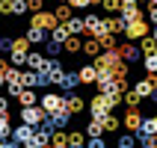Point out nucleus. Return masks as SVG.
I'll return each instance as SVG.
<instances>
[{
    "instance_id": "11",
    "label": "nucleus",
    "mask_w": 157,
    "mask_h": 148,
    "mask_svg": "<svg viewBox=\"0 0 157 148\" xmlns=\"http://www.w3.org/2000/svg\"><path fill=\"white\" fill-rule=\"evenodd\" d=\"M77 74H80V83L83 86H92V83H98V65L95 62H89V65H83V68H77Z\"/></svg>"
},
{
    "instance_id": "5",
    "label": "nucleus",
    "mask_w": 157,
    "mask_h": 148,
    "mask_svg": "<svg viewBox=\"0 0 157 148\" xmlns=\"http://www.w3.org/2000/svg\"><path fill=\"white\" fill-rule=\"evenodd\" d=\"M44 122L51 124L53 131H65V127H68V122H71V113L62 107V110H56V113H48V119H44Z\"/></svg>"
},
{
    "instance_id": "50",
    "label": "nucleus",
    "mask_w": 157,
    "mask_h": 148,
    "mask_svg": "<svg viewBox=\"0 0 157 148\" xmlns=\"http://www.w3.org/2000/svg\"><path fill=\"white\" fill-rule=\"evenodd\" d=\"M151 36H154V39H157V27H151Z\"/></svg>"
},
{
    "instance_id": "40",
    "label": "nucleus",
    "mask_w": 157,
    "mask_h": 148,
    "mask_svg": "<svg viewBox=\"0 0 157 148\" xmlns=\"http://www.w3.org/2000/svg\"><path fill=\"white\" fill-rule=\"evenodd\" d=\"M140 136V133H136ZM140 145H145V148H157V133H148V136H140Z\"/></svg>"
},
{
    "instance_id": "20",
    "label": "nucleus",
    "mask_w": 157,
    "mask_h": 148,
    "mask_svg": "<svg viewBox=\"0 0 157 148\" xmlns=\"http://www.w3.org/2000/svg\"><path fill=\"white\" fill-rule=\"evenodd\" d=\"M142 101H145V98H142L136 89H128V92H124V107H128V110H136Z\"/></svg>"
},
{
    "instance_id": "41",
    "label": "nucleus",
    "mask_w": 157,
    "mask_h": 148,
    "mask_svg": "<svg viewBox=\"0 0 157 148\" xmlns=\"http://www.w3.org/2000/svg\"><path fill=\"white\" fill-rule=\"evenodd\" d=\"M86 148H107V142H104V136H89Z\"/></svg>"
},
{
    "instance_id": "8",
    "label": "nucleus",
    "mask_w": 157,
    "mask_h": 148,
    "mask_svg": "<svg viewBox=\"0 0 157 148\" xmlns=\"http://www.w3.org/2000/svg\"><path fill=\"white\" fill-rule=\"evenodd\" d=\"M48 65H51V56H44V53H39V51H30V53H27V68L48 71Z\"/></svg>"
},
{
    "instance_id": "19",
    "label": "nucleus",
    "mask_w": 157,
    "mask_h": 148,
    "mask_svg": "<svg viewBox=\"0 0 157 148\" xmlns=\"http://www.w3.org/2000/svg\"><path fill=\"white\" fill-rule=\"evenodd\" d=\"M107 24H110V33H124V30H128V21H124V15H110L107 18Z\"/></svg>"
},
{
    "instance_id": "29",
    "label": "nucleus",
    "mask_w": 157,
    "mask_h": 148,
    "mask_svg": "<svg viewBox=\"0 0 157 148\" xmlns=\"http://www.w3.org/2000/svg\"><path fill=\"white\" fill-rule=\"evenodd\" d=\"M68 27H65V24H59V27H53V30H51V39H53V42H59V44H65V42H68Z\"/></svg>"
},
{
    "instance_id": "23",
    "label": "nucleus",
    "mask_w": 157,
    "mask_h": 148,
    "mask_svg": "<svg viewBox=\"0 0 157 148\" xmlns=\"http://www.w3.org/2000/svg\"><path fill=\"white\" fill-rule=\"evenodd\" d=\"M140 145V136H136V133H122V136H119V142H116V148H136Z\"/></svg>"
},
{
    "instance_id": "37",
    "label": "nucleus",
    "mask_w": 157,
    "mask_h": 148,
    "mask_svg": "<svg viewBox=\"0 0 157 148\" xmlns=\"http://www.w3.org/2000/svg\"><path fill=\"white\" fill-rule=\"evenodd\" d=\"M98 42H101V47H104V51H116V33H107V36H101Z\"/></svg>"
},
{
    "instance_id": "26",
    "label": "nucleus",
    "mask_w": 157,
    "mask_h": 148,
    "mask_svg": "<svg viewBox=\"0 0 157 148\" xmlns=\"http://www.w3.org/2000/svg\"><path fill=\"white\" fill-rule=\"evenodd\" d=\"M71 12H74V6H71L68 0H59V6H56V18H59V24H65V21H68Z\"/></svg>"
},
{
    "instance_id": "44",
    "label": "nucleus",
    "mask_w": 157,
    "mask_h": 148,
    "mask_svg": "<svg viewBox=\"0 0 157 148\" xmlns=\"http://www.w3.org/2000/svg\"><path fill=\"white\" fill-rule=\"evenodd\" d=\"M0 116H9V95H0Z\"/></svg>"
},
{
    "instance_id": "18",
    "label": "nucleus",
    "mask_w": 157,
    "mask_h": 148,
    "mask_svg": "<svg viewBox=\"0 0 157 148\" xmlns=\"http://www.w3.org/2000/svg\"><path fill=\"white\" fill-rule=\"evenodd\" d=\"M86 131H68V148H86Z\"/></svg>"
},
{
    "instance_id": "2",
    "label": "nucleus",
    "mask_w": 157,
    "mask_h": 148,
    "mask_svg": "<svg viewBox=\"0 0 157 148\" xmlns=\"http://www.w3.org/2000/svg\"><path fill=\"white\" fill-rule=\"evenodd\" d=\"M48 119V113H44L42 104H33V107H21V122L33 124V127H39V124Z\"/></svg>"
},
{
    "instance_id": "24",
    "label": "nucleus",
    "mask_w": 157,
    "mask_h": 148,
    "mask_svg": "<svg viewBox=\"0 0 157 148\" xmlns=\"http://www.w3.org/2000/svg\"><path fill=\"white\" fill-rule=\"evenodd\" d=\"M48 148H68V131H53Z\"/></svg>"
},
{
    "instance_id": "39",
    "label": "nucleus",
    "mask_w": 157,
    "mask_h": 148,
    "mask_svg": "<svg viewBox=\"0 0 157 148\" xmlns=\"http://www.w3.org/2000/svg\"><path fill=\"white\" fill-rule=\"evenodd\" d=\"M0 15H15V0H0Z\"/></svg>"
},
{
    "instance_id": "13",
    "label": "nucleus",
    "mask_w": 157,
    "mask_h": 148,
    "mask_svg": "<svg viewBox=\"0 0 157 148\" xmlns=\"http://www.w3.org/2000/svg\"><path fill=\"white\" fill-rule=\"evenodd\" d=\"M122 15H124V21H128V24H133V21H142V18H145V12H142L140 3H124Z\"/></svg>"
},
{
    "instance_id": "9",
    "label": "nucleus",
    "mask_w": 157,
    "mask_h": 148,
    "mask_svg": "<svg viewBox=\"0 0 157 148\" xmlns=\"http://www.w3.org/2000/svg\"><path fill=\"white\" fill-rule=\"evenodd\" d=\"M62 95H65V110H68L71 116H80L83 110H86V101H83L80 95H74V92H62Z\"/></svg>"
},
{
    "instance_id": "43",
    "label": "nucleus",
    "mask_w": 157,
    "mask_h": 148,
    "mask_svg": "<svg viewBox=\"0 0 157 148\" xmlns=\"http://www.w3.org/2000/svg\"><path fill=\"white\" fill-rule=\"evenodd\" d=\"M145 15H148V21L157 27V3H148V12H145Z\"/></svg>"
},
{
    "instance_id": "28",
    "label": "nucleus",
    "mask_w": 157,
    "mask_h": 148,
    "mask_svg": "<svg viewBox=\"0 0 157 148\" xmlns=\"http://www.w3.org/2000/svg\"><path fill=\"white\" fill-rule=\"evenodd\" d=\"M148 133H157V116H145L140 127V136H148Z\"/></svg>"
},
{
    "instance_id": "10",
    "label": "nucleus",
    "mask_w": 157,
    "mask_h": 148,
    "mask_svg": "<svg viewBox=\"0 0 157 148\" xmlns=\"http://www.w3.org/2000/svg\"><path fill=\"white\" fill-rule=\"evenodd\" d=\"M33 133H36V127H33V124H27V122H18L15 127H12V139H15L18 145H24V142L30 139Z\"/></svg>"
},
{
    "instance_id": "17",
    "label": "nucleus",
    "mask_w": 157,
    "mask_h": 148,
    "mask_svg": "<svg viewBox=\"0 0 157 148\" xmlns=\"http://www.w3.org/2000/svg\"><path fill=\"white\" fill-rule=\"evenodd\" d=\"M101 51H104V47H101V42H98L95 36H92V39H86V42H83V53H86L89 59H95V56H101Z\"/></svg>"
},
{
    "instance_id": "34",
    "label": "nucleus",
    "mask_w": 157,
    "mask_h": 148,
    "mask_svg": "<svg viewBox=\"0 0 157 148\" xmlns=\"http://www.w3.org/2000/svg\"><path fill=\"white\" fill-rule=\"evenodd\" d=\"M122 119H119V116H116V113H110V116H104V127H107V131H119V127H122Z\"/></svg>"
},
{
    "instance_id": "22",
    "label": "nucleus",
    "mask_w": 157,
    "mask_h": 148,
    "mask_svg": "<svg viewBox=\"0 0 157 148\" xmlns=\"http://www.w3.org/2000/svg\"><path fill=\"white\" fill-rule=\"evenodd\" d=\"M101 21H104V18H98L95 12H86V15H83V24H86V33H89V36H95V30L101 27Z\"/></svg>"
},
{
    "instance_id": "3",
    "label": "nucleus",
    "mask_w": 157,
    "mask_h": 148,
    "mask_svg": "<svg viewBox=\"0 0 157 148\" xmlns=\"http://www.w3.org/2000/svg\"><path fill=\"white\" fill-rule=\"evenodd\" d=\"M30 27H42V30H48L51 33L53 27H59V18H56V12H33V18H30Z\"/></svg>"
},
{
    "instance_id": "15",
    "label": "nucleus",
    "mask_w": 157,
    "mask_h": 148,
    "mask_svg": "<svg viewBox=\"0 0 157 148\" xmlns=\"http://www.w3.org/2000/svg\"><path fill=\"white\" fill-rule=\"evenodd\" d=\"M77 83H80V74H77V71H65L62 80H59V89H62V92H74Z\"/></svg>"
},
{
    "instance_id": "49",
    "label": "nucleus",
    "mask_w": 157,
    "mask_h": 148,
    "mask_svg": "<svg viewBox=\"0 0 157 148\" xmlns=\"http://www.w3.org/2000/svg\"><path fill=\"white\" fill-rule=\"evenodd\" d=\"M124 3H148V0H124Z\"/></svg>"
},
{
    "instance_id": "36",
    "label": "nucleus",
    "mask_w": 157,
    "mask_h": 148,
    "mask_svg": "<svg viewBox=\"0 0 157 148\" xmlns=\"http://www.w3.org/2000/svg\"><path fill=\"white\" fill-rule=\"evenodd\" d=\"M44 53L53 59V56H59V53H62V44H59V42H53V39H48V42H44Z\"/></svg>"
},
{
    "instance_id": "48",
    "label": "nucleus",
    "mask_w": 157,
    "mask_h": 148,
    "mask_svg": "<svg viewBox=\"0 0 157 148\" xmlns=\"http://www.w3.org/2000/svg\"><path fill=\"white\" fill-rule=\"evenodd\" d=\"M89 3H92V6H101V3H104V0H89Z\"/></svg>"
},
{
    "instance_id": "31",
    "label": "nucleus",
    "mask_w": 157,
    "mask_h": 148,
    "mask_svg": "<svg viewBox=\"0 0 157 148\" xmlns=\"http://www.w3.org/2000/svg\"><path fill=\"white\" fill-rule=\"evenodd\" d=\"M101 6H104V12H110V15H122V9H124V0H104Z\"/></svg>"
},
{
    "instance_id": "21",
    "label": "nucleus",
    "mask_w": 157,
    "mask_h": 148,
    "mask_svg": "<svg viewBox=\"0 0 157 148\" xmlns=\"http://www.w3.org/2000/svg\"><path fill=\"white\" fill-rule=\"evenodd\" d=\"M65 27H68V33H71V36L86 33V24H83V18H77V15H71L68 21H65Z\"/></svg>"
},
{
    "instance_id": "51",
    "label": "nucleus",
    "mask_w": 157,
    "mask_h": 148,
    "mask_svg": "<svg viewBox=\"0 0 157 148\" xmlns=\"http://www.w3.org/2000/svg\"><path fill=\"white\" fill-rule=\"evenodd\" d=\"M148 3H157V0H148Z\"/></svg>"
},
{
    "instance_id": "16",
    "label": "nucleus",
    "mask_w": 157,
    "mask_h": 148,
    "mask_svg": "<svg viewBox=\"0 0 157 148\" xmlns=\"http://www.w3.org/2000/svg\"><path fill=\"white\" fill-rule=\"evenodd\" d=\"M62 74H65V68H62V62L53 56V59H51V65H48V77H51V83H53V86H59Z\"/></svg>"
},
{
    "instance_id": "45",
    "label": "nucleus",
    "mask_w": 157,
    "mask_h": 148,
    "mask_svg": "<svg viewBox=\"0 0 157 148\" xmlns=\"http://www.w3.org/2000/svg\"><path fill=\"white\" fill-rule=\"evenodd\" d=\"M30 3V12H42L44 9V0H27Z\"/></svg>"
},
{
    "instance_id": "32",
    "label": "nucleus",
    "mask_w": 157,
    "mask_h": 148,
    "mask_svg": "<svg viewBox=\"0 0 157 148\" xmlns=\"http://www.w3.org/2000/svg\"><path fill=\"white\" fill-rule=\"evenodd\" d=\"M65 47V53H83V42H80L77 36H68V42L62 44Z\"/></svg>"
},
{
    "instance_id": "35",
    "label": "nucleus",
    "mask_w": 157,
    "mask_h": 148,
    "mask_svg": "<svg viewBox=\"0 0 157 148\" xmlns=\"http://www.w3.org/2000/svg\"><path fill=\"white\" fill-rule=\"evenodd\" d=\"M12 51L15 53H30V39H27V36H18L15 44H12Z\"/></svg>"
},
{
    "instance_id": "46",
    "label": "nucleus",
    "mask_w": 157,
    "mask_h": 148,
    "mask_svg": "<svg viewBox=\"0 0 157 148\" xmlns=\"http://www.w3.org/2000/svg\"><path fill=\"white\" fill-rule=\"evenodd\" d=\"M68 3H71V6H74V9H89V6H92L89 0H68Z\"/></svg>"
},
{
    "instance_id": "27",
    "label": "nucleus",
    "mask_w": 157,
    "mask_h": 148,
    "mask_svg": "<svg viewBox=\"0 0 157 148\" xmlns=\"http://www.w3.org/2000/svg\"><path fill=\"white\" fill-rule=\"evenodd\" d=\"M140 51H142V56L157 53V39H154V36H145V39H140Z\"/></svg>"
},
{
    "instance_id": "6",
    "label": "nucleus",
    "mask_w": 157,
    "mask_h": 148,
    "mask_svg": "<svg viewBox=\"0 0 157 148\" xmlns=\"http://www.w3.org/2000/svg\"><path fill=\"white\" fill-rule=\"evenodd\" d=\"M116 51H119V56H122L124 62H140L142 59V51H140L136 42H124V44H119Z\"/></svg>"
},
{
    "instance_id": "47",
    "label": "nucleus",
    "mask_w": 157,
    "mask_h": 148,
    "mask_svg": "<svg viewBox=\"0 0 157 148\" xmlns=\"http://www.w3.org/2000/svg\"><path fill=\"white\" fill-rule=\"evenodd\" d=\"M0 148H24V145H18L15 139H0Z\"/></svg>"
},
{
    "instance_id": "30",
    "label": "nucleus",
    "mask_w": 157,
    "mask_h": 148,
    "mask_svg": "<svg viewBox=\"0 0 157 148\" xmlns=\"http://www.w3.org/2000/svg\"><path fill=\"white\" fill-rule=\"evenodd\" d=\"M104 133H107L104 122H98V119H92V122L86 124V136H104Z\"/></svg>"
},
{
    "instance_id": "7",
    "label": "nucleus",
    "mask_w": 157,
    "mask_h": 148,
    "mask_svg": "<svg viewBox=\"0 0 157 148\" xmlns=\"http://www.w3.org/2000/svg\"><path fill=\"white\" fill-rule=\"evenodd\" d=\"M145 36H148V24H145V18L128 24V30H124V39H128V42H140V39H145Z\"/></svg>"
},
{
    "instance_id": "14",
    "label": "nucleus",
    "mask_w": 157,
    "mask_h": 148,
    "mask_svg": "<svg viewBox=\"0 0 157 148\" xmlns=\"http://www.w3.org/2000/svg\"><path fill=\"white\" fill-rule=\"evenodd\" d=\"M27 39H30V44H44L48 39H51V33L48 30H42V27H27Z\"/></svg>"
},
{
    "instance_id": "52",
    "label": "nucleus",
    "mask_w": 157,
    "mask_h": 148,
    "mask_svg": "<svg viewBox=\"0 0 157 148\" xmlns=\"http://www.w3.org/2000/svg\"><path fill=\"white\" fill-rule=\"evenodd\" d=\"M136 148H145V145H136Z\"/></svg>"
},
{
    "instance_id": "42",
    "label": "nucleus",
    "mask_w": 157,
    "mask_h": 148,
    "mask_svg": "<svg viewBox=\"0 0 157 148\" xmlns=\"http://www.w3.org/2000/svg\"><path fill=\"white\" fill-rule=\"evenodd\" d=\"M12 44H15V39L3 36V39H0V53H12Z\"/></svg>"
},
{
    "instance_id": "4",
    "label": "nucleus",
    "mask_w": 157,
    "mask_h": 148,
    "mask_svg": "<svg viewBox=\"0 0 157 148\" xmlns=\"http://www.w3.org/2000/svg\"><path fill=\"white\" fill-rule=\"evenodd\" d=\"M39 104L44 107V113H56V110L65 107V95H59V92H44Z\"/></svg>"
},
{
    "instance_id": "12",
    "label": "nucleus",
    "mask_w": 157,
    "mask_h": 148,
    "mask_svg": "<svg viewBox=\"0 0 157 148\" xmlns=\"http://www.w3.org/2000/svg\"><path fill=\"white\" fill-rule=\"evenodd\" d=\"M142 119H145V116H142L140 110H128L122 122H124V127H128L131 133H140V127H142Z\"/></svg>"
},
{
    "instance_id": "1",
    "label": "nucleus",
    "mask_w": 157,
    "mask_h": 148,
    "mask_svg": "<svg viewBox=\"0 0 157 148\" xmlns=\"http://www.w3.org/2000/svg\"><path fill=\"white\" fill-rule=\"evenodd\" d=\"M116 107H113V98L107 95V92H98L92 101H89V116L98 119V122H104V116H110Z\"/></svg>"
},
{
    "instance_id": "38",
    "label": "nucleus",
    "mask_w": 157,
    "mask_h": 148,
    "mask_svg": "<svg viewBox=\"0 0 157 148\" xmlns=\"http://www.w3.org/2000/svg\"><path fill=\"white\" fill-rule=\"evenodd\" d=\"M9 62H12V65H15V68H21V65H27V53H9Z\"/></svg>"
},
{
    "instance_id": "33",
    "label": "nucleus",
    "mask_w": 157,
    "mask_h": 148,
    "mask_svg": "<svg viewBox=\"0 0 157 148\" xmlns=\"http://www.w3.org/2000/svg\"><path fill=\"white\" fill-rule=\"evenodd\" d=\"M142 68H145V74H157V53L142 56Z\"/></svg>"
},
{
    "instance_id": "25",
    "label": "nucleus",
    "mask_w": 157,
    "mask_h": 148,
    "mask_svg": "<svg viewBox=\"0 0 157 148\" xmlns=\"http://www.w3.org/2000/svg\"><path fill=\"white\" fill-rule=\"evenodd\" d=\"M18 104H21V107H33V104H39V95H36V89H24V92L18 95Z\"/></svg>"
}]
</instances>
